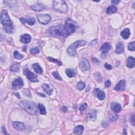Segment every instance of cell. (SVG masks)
Masks as SVG:
<instances>
[{
	"label": "cell",
	"mask_w": 135,
	"mask_h": 135,
	"mask_svg": "<svg viewBox=\"0 0 135 135\" xmlns=\"http://www.w3.org/2000/svg\"><path fill=\"white\" fill-rule=\"evenodd\" d=\"M1 23L3 26V29L7 33L11 34L13 32V24L7 12L3 10L1 14Z\"/></svg>",
	"instance_id": "1"
},
{
	"label": "cell",
	"mask_w": 135,
	"mask_h": 135,
	"mask_svg": "<svg viewBox=\"0 0 135 135\" xmlns=\"http://www.w3.org/2000/svg\"><path fill=\"white\" fill-rule=\"evenodd\" d=\"M19 106L30 115H36L38 114L37 106L32 101H21L19 102Z\"/></svg>",
	"instance_id": "2"
},
{
	"label": "cell",
	"mask_w": 135,
	"mask_h": 135,
	"mask_svg": "<svg viewBox=\"0 0 135 135\" xmlns=\"http://www.w3.org/2000/svg\"><path fill=\"white\" fill-rule=\"evenodd\" d=\"M87 44V42L84 40H79L75 42L71 45L69 46L67 50L68 54L72 56H75L76 55V50L78 47L84 46Z\"/></svg>",
	"instance_id": "3"
},
{
	"label": "cell",
	"mask_w": 135,
	"mask_h": 135,
	"mask_svg": "<svg viewBox=\"0 0 135 135\" xmlns=\"http://www.w3.org/2000/svg\"><path fill=\"white\" fill-rule=\"evenodd\" d=\"M49 33L53 36L65 38L68 36V34L64 29V26L58 25L51 28L49 30Z\"/></svg>",
	"instance_id": "4"
},
{
	"label": "cell",
	"mask_w": 135,
	"mask_h": 135,
	"mask_svg": "<svg viewBox=\"0 0 135 135\" xmlns=\"http://www.w3.org/2000/svg\"><path fill=\"white\" fill-rule=\"evenodd\" d=\"M78 27V24L70 19H68L66 21V23L64 25V29L66 30L68 36L71 35L75 32Z\"/></svg>",
	"instance_id": "5"
},
{
	"label": "cell",
	"mask_w": 135,
	"mask_h": 135,
	"mask_svg": "<svg viewBox=\"0 0 135 135\" xmlns=\"http://www.w3.org/2000/svg\"><path fill=\"white\" fill-rule=\"evenodd\" d=\"M53 7L54 9L61 12H67L68 7L66 3L61 0H55L53 2Z\"/></svg>",
	"instance_id": "6"
},
{
	"label": "cell",
	"mask_w": 135,
	"mask_h": 135,
	"mask_svg": "<svg viewBox=\"0 0 135 135\" xmlns=\"http://www.w3.org/2000/svg\"><path fill=\"white\" fill-rule=\"evenodd\" d=\"M23 73L30 81L33 82L38 81L37 76L36 75V74H34L32 73L31 71H30L28 68H25L24 69Z\"/></svg>",
	"instance_id": "7"
},
{
	"label": "cell",
	"mask_w": 135,
	"mask_h": 135,
	"mask_svg": "<svg viewBox=\"0 0 135 135\" xmlns=\"http://www.w3.org/2000/svg\"><path fill=\"white\" fill-rule=\"evenodd\" d=\"M24 85L23 81L21 78H17L12 82V87L13 90H18L21 88Z\"/></svg>",
	"instance_id": "8"
},
{
	"label": "cell",
	"mask_w": 135,
	"mask_h": 135,
	"mask_svg": "<svg viewBox=\"0 0 135 135\" xmlns=\"http://www.w3.org/2000/svg\"><path fill=\"white\" fill-rule=\"evenodd\" d=\"M39 22L42 24H47L51 21V17L49 14H40L38 16Z\"/></svg>",
	"instance_id": "9"
},
{
	"label": "cell",
	"mask_w": 135,
	"mask_h": 135,
	"mask_svg": "<svg viewBox=\"0 0 135 135\" xmlns=\"http://www.w3.org/2000/svg\"><path fill=\"white\" fill-rule=\"evenodd\" d=\"M90 63L89 61L86 58L82 59L79 64L80 69L82 71L88 70L90 69Z\"/></svg>",
	"instance_id": "10"
},
{
	"label": "cell",
	"mask_w": 135,
	"mask_h": 135,
	"mask_svg": "<svg viewBox=\"0 0 135 135\" xmlns=\"http://www.w3.org/2000/svg\"><path fill=\"white\" fill-rule=\"evenodd\" d=\"M97 111L95 109L90 110L87 115V119L88 120L95 121L97 119Z\"/></svg>",
	"instance_id": "11"
},
{
	"label": "cell",
	"mask_w": 135,
	"mask_h": 135,
	"mask_svg": "<svg viewBox=\"0 0 135 135\" xmlns=\"http://www.w3.org/2000/svg\"><path fill=\"white\" fill-rule=\"evenodd\" d=\"M20 42L23 43L27 44L31 41V37L28 34H24L22 35L20 37Z\"/></svg>",
	"instance_id": "12"
},
{
	"label": "cell",
	"mask_w": 135,
	"mask_h": 135,
	"mask_svg": "<svg viewBox=\"0 0 135 135\" xmlns=\"http://www.w3.org/2000/svg\"><path fill=\"white\" fill-rule=\"evenodd\" d=\"M126 82L124 80H121L119 81V83L116 85L115 88V90L117 91H122L125 89Z\"/></svg>",
	"instance_id": "13"
},
{
	"label": "cell",
	"mask_w": 135,
	"mask_h": 135,
	"mask_svg": "<svg viewBox=\"0 0 135 135\" xmlns=\"http://www.w3.org/2000/svg\"><path fill=\"white\" fill-rule=\"evenodd\" d=\"M20 21L23 24L27 23L29 25H33L36 23V20L32 17H29L27 19L24 18H21Z\"/></svg>",
	"instance_id": "14"
},
{
	"label": "cell",
	"mask_w": 135,
	"mask_h": 135,
	"mask_svg": "<svg viewBox=\"0 0 135 135\" xmlns=\"http://www.w3.org/2000/svg\"><path fill=\"white\" fill-rule=\"evenodd\" d=\"M94 92V93L96 94L97 98L99 100H104L106 97V94L103 91L100 90L98 88H96L95 89Z\"/></svg>",
	"instance_id": "15"
},
{
	"label": "cell",
	"mask_w": 135,
	"mask_h": 135,
	"mask_svg": "<svg viewBox=\"0 0 135 135\" xmlns=\"http://www.w3.org/2000/svg\"><path fill=\"white\" fill-rule=\"evenodd\" d=\"M115 52L117 54H121L124 52V44L121 42H119L116 45Z\"/></svg>",
	"instance_id": "16"
},
{
	"label": "cell",
	"mask_w": 135,
	"mask_h": 135,
	"mask_svg": "<svg viewBox=\"0 0 135 135\" xmlns=\"http://www.w3.org/2000/svg\"><path fill=\"white\" fill-rule=\"evenodd\" d=\"M111 48V45L109 43L106 42L102 45L101 47V51L103 53H107Z\"/></svg>",
	"instance_id": "17"
},
{
	"label": "cell",
	"mask_w": 135,
	"mask_h": 135,
	"mask_svg": "<svg viewBox=\"0 0 135 135\" xmlns=\"http://www.w3.org/2000/svg\"><path fill=\"white\" fill-rule=\"evenodd\" d=\"M13 127L17 130H22L25 128V126L23 123L19 121H14L12 123Z\"/></svg>",
	"instance_id": "18"
},
{
	"label": "cell",
	"mask_w": 135,
	"mask_h": 135,
	"mask_svg": "<svg viewBox=\"0 0 135 135\" xmlns=\"http://www.w3.org/2000/svg\"><path fill=\"white\" fill-rule=\"evenodd\" d=\"M42 88L45 92L48 95H51L53 92V88L49 84H43L42 85Z\"/></svg>",
	"instance_id": "19"
},
{
	"label": "cell",
	"mask_w": 135,
	"mask_h": 135,
	"mask_svg": "<svg viewBox=\"0 0 135 135\" xmlns=\"http://www.w3.org/2000/svg\"><path fill=\"white\" fill-rule=\"evenodd\" d=\"M111 108L113 111L116 113L119 112L121 110V107L120 104L116 102H113L111 103Z\"/></svg>",
	"instance_id": "20"
},
{
	"label": "cell",
	"mask_w": 135,
	"mask_h": 135,
	"mask_svg": "<svg viewBox=\"0 0 135 135\" xmlns=\"http://www.w3.org/2000/svg\"><path fill=\"white\" fill-rule=\"evenodd\" d=\"M121 36L124 39H127L130 36V32L129 29H125L120 33Z\"/></svg>",
	"instance_id": "21"
},
{
	"label": "cell",
	"mask_w": 135,
	"mask_h": 135,
	"mask_svg": "<svg viewBox=\"0 0 135 135\" xmlns=\"http://www.w3.org/2000/svg\"><path fill=\"white\" fill-rule=\"evenodd\" d=\"M84 128L83 126L78 125L73 130V133L76 135H81L83 133Z\"/></svg>",
	"instance_id": "22"
},
{
	"label": "cell",
	"mask_w": 135,
	"mask_h": 135,
	"mask_svg": "<svg viewBox=\"0 0 135 135\" xmlns=\"http://www.w3.org/2000/svg\"><path fill=\"white\" fill-rule=\"evenodd\" d=\"M45 6L42 4H36L34 5L31 6V8L34 11H40L45 8Z\"/></svg>",
	"instance_id": "23"
},
{
	"label": "cell",
	"mask_w": 135,
	"mask_h": 135,
	"mask_svg": "<svg viewBox=\"0 0 135 135\" xmlns=\"http://www.w3.org/2000/svg\"><path fill=\"white\" fill-rule=\"evenodd\" d=\"M135 66V60L133 57H129L127 59V66L129 68H133Z\"/></svg>",
	"instance_id": "24"
},
{
	"label": "cell",
	"mask_w": 135,
	"mask_h": 135,
	"mask_svg": "<svg viewBox=\"0 0 135 135\" xmlns=\"http://www.w3.org/2000/svg\"><path fill=\"white\" fill-rule=\"evenodd\" d=\"M33 69L34 71L39 74H41L43 72V70L38 63H34L32 64Z\"/></svg>",
	"instance_id": "25"
},
{
	"label": "cell",
	"mask_w": 135,
	"mask_h": 135,
	"mask_svg": "<svg viewBox=\"0 0 135 135\" xmlns=\"http://www.w3.org/2000/svg\"><path fill=\"white\" fill-rule=\"evenodd\" d=\"M117 11V8L115 5H111L109 6L106 11L107 14H113Z\"/></svg>",
	"instance_id": "26"
},
{
	"label": "cell",
	"mask_w": 135,
	"mask_h": 135,
	"mask_svg": "<svg viewBox=\"0 0 135 135\" xmlns=\"http://www.w3.org/2000/svg\"><path fill=\"white\" fill-rule=\"evenodd\" d=\"M66 73L69 78H73L75 76L76 73L75 71L71 69H67L66 70Z\"/></svg>",
	"instance_id": "27"
},
{
	"label": "cell",
	"mask_w": 135,
	"mask_h": 135,
	"mask_svg": "<svg viewBox=\"0 0 135 135\" xmlns=\"http://www.w3.org/2000/svg\"><path fill=\"white\" fill-rule=\"evenodd\" d=\"M38 107L39 108V110H40V114L41 115H45L46 114V109H45V108L44 106V105L41 103H39Z\"/></svg>",
	"instance_id": "28"
},
{
	"label": "cell",
	"mask_w": 135,
	"mask_h": 135,
	"mask_svg": "<svg viewBox=\"0 0 135 135\" xmlns=\"http://www.w3.org/2000/svg\"><path fill=\"white\" fill-rule=\"evenodd\" d=\"M20 64L19 63H16L11 68V71L13 72H18L20 71Z\"/></svg>",
	"instance_id": "29"
},
{
	"label": "cell",
	"mask_w": 135,
	"mask_h": 135,
	"mask_svg": "<svg viewBox=\"0 0 135 135\" xmlns=\"http://www.w3.org/2000/svg\"><path fill=\"white\" fill-rule=\"evenodd\" d=\"M94 77L95 79L98 82H101L102 81L103 78L99 72H96L94 74Z\"/></svg>",
	"instance_id": "30"
},
{
	"label": "cell",
	"mask_w": 135,
	"mask_h": 135,
	"mask_svg": "<svg viewBox=\"0 0 135 135\" xmlns=\"http://www.w3.org/2000/svg\"><path fill=\"white\" fill-rule=\"evenodd\" d=\"M13 56L14 58H15L17 60H21L22 59H23V55L21 54H20L19 53V52L17 51H15L14 53H13Z\"/></svg>",
	"instance_id": "31"
},
{
	"label": "cell",
	"mask_w": 135,
	"mask_h": 135,
	"mask_svg": "<svg viewBox=\"0 0 135 135\" xmlns=\"http://www.w3.org/2000/svg\"><path fill=\"white\" fill-rule=\"evenodd\" d=\"M47 60H48L49 61L57 63L58 66H61V65H62L61 62L60 61H59V60H58L57 59H54V58H51V57H48V58H47Z\"/></svg>",
	"instance_id": "32"
},
{
	"label": "cell",
	"mask_w": 135,
	"mask_h": 135,
	"mask_svg": "<svg viewBox=\"0 0 135 135\" xmlns=\"http://www.w3.org/2000/svg\"><path fill=\"white\" fill-rule=\"evenodd\" d=\"M85 84L84 83V82L82 81H80L78 82V83L77 84V88L79 89V90H82L84 89L85 88Z\"/></svg>",
	"instance_id": "33"
},
{
	"label": "cell",
	"mask_w": 135,
	"mask_h": 135,
	"mask_svg": "<svg viewBox=\"0 0 135 135\" xmlns=\"http://www.w3.org/2000/svg\"><path fill=\"white\" fill-rule=\"evenodd\" d=\"M118 116L117 115L115 114H111L110 115V117H109V119L112 122H115L116 121H117V120L118 119Z\"/></svg>",
	"instance_id": "34"
},
{
	"label": "cell",
	"mask_w": 135,
	"mask_h": 135,
	"mask_svg": "<svg viewBox=\"0 0 135 135\" xmlns=\"http://www.w3.org/2000/svg\"><path fill=\"white\" fill-rule=\"evenodd\" d=\"M52 75H53V76L54 77V78H55L57 80H62V78H61L59 73H58V71H54L52 72Z\"/></svg>",
	"instance_id": "35"
},
{
	"label": "cell",
	"mask_w": 135,
	"mask_h": 135,
	"mask_svg": "<svg viewBox=\"0 0 135 135\" xmlns=\"http://www.w3.org/2000/svg\"><path fill=\"white\" fill-rule=\"evenodd\" d=\"M128 49L130 51H134L135 49V42L133 41L131 43H130L128 45Z\"/></svg>",
	"instance_id": "36"
},
{
	"label": "cell",
	"mask_w": 135,
	"mask_h": 135,
	"mask_svg": "<svg viewBox=\"0 0 135 135\" xmlns=\"http://www.w3.org/2000/svg\"><path fill=\"white\" fill-rule=\"evenodd\" d=\"M39 52H40V51H39V49L38 47H33V48L30 49V52L33 54H38L39 53Z\"/></svg>",
	"instance_id": "37"
},
{
	"label": "cell",
	"mask_w": 135,
	"mask_h": 135,
	"mask_svg": "<svg viewBox=\"0 0 135 135\" xmlns=\"http://www.w3.org/2000/svg\"><path fill=\"white\" fill-rule=\"evenodd\" d=\"M87 108V104L86 103L82 104V105L80 107L79 110L81 114H82V112H83Z\"/></svg>",
	"instance_id": "38"
},
{
	"label": "cell",
	"mask_w": 135,
	"mask_h": 135,
	"mask_svg": "<svg viewBox=\"0 0 135 135\" xmlns=\"http://www.w3.org/2000/svg\"><path fill=\"white\" fill-rule=\"evenodd\" d=\"M22 92L23 94L26 95V96H28V97L31 96V93H30V91L28 89H24L22 91Z\"/></svg>",
	"instance_id": "39"
},
{
	"label": "cell",
	"mask_w": 135,
	"mask_h": 135,
	"mask_svg": "<svg viewBox=\"0 0 135 135\" xmlns=\"http://www.w3.org/2000/svg\"><path fill=\"white\" fill-rule=\"evenodd\" d=\"M105 87H106V88H109V87H110L111 86V82L110 80H107L105 82Z\"/></svg>",
	"instance_id": "40"
},
{
	"label": "cell",
	"mask_w": 135,
	"mask_h": 135,
	"mask_svg": "<svg viewBox=\"0 0 135 135\" xmlns=\"http://www.w3.org/2000/svg\"><path fill=\"white\" fill-rule=\"evenodd\" d=\"M104 67H105V68L107 69H109V70H111L112 69V67L111 66V65L109 64L108 63H106L105 64H104Z\"/></svg>",
	"instance_id": "41"
},
{
	"label": "cell",
	"mask_w": 135,
	"mask_h": 135,
	"mask_svg": "<svg viewBox=\"0 0 135 135\" xmlns=\"http://www.w3.org/2000/svg\"><path fill=\"white\" fill-rule=\"evenodd\" d=\"M135 116L134 115H133L132 117H131V119H130V120H131V123H132V124L134 125V126H135Z\"/></svg>",
	"instance_id": "42"
},
{
	"label": "cell",
	"mask_w": 135,
	"mask_h": 135,
	"mask_svg": "<svg viewBox=\"0 0 135 135\" xmlns=\"http://www.w3.org/2000/svg\"><path fill=\"white\" fill-rule=\"evenodd\" d=\"M2 130L3 131V133H4V134L8 135V134L6 132V129H5V127H4V126H2Z\"/></svg>",
	"instance_id": "43"
},
{
	"label": "cell",
	"mask_w": 135,
	"mask_h": 135,
	"mask_svg": "<svg viewBox=\"0 0 135 135\" xmlns=\"http://www.w3.org/2000/svg\"><path fill=\"white\" fill-rule=\"evenodd\" d=\"M119 1H118V0H113V1H111V3L114 4H118L119 3Z\"/></svg>",
	"instance_id": "44"
},
{
	"label": "cell",
	"mask_w": 135,
	"mask_h": 135,
	"mask_svg": "<svg viewBox=\"0 0 135 135\" xmlns=\"http://www.w3.org/2000/svg\"><path fill=\"white\" fill-rule=\"evenodd\" d=\"M92 61L95 63H99V61L96 59V58H92Z\"/></svg>",
	"instance_id": "45"
},
{
	"label": "cell",
	"mask_w": 135,
	"mask_h": 135,
	"mask_svg": "<svg viewBox=\"0 0 135 135\" xmlns=\"http://www.w3.org/2000/svg\"><path fill=\"white\" fill-rule=\"evenodd\" d=\"M61 110H62V111H63V112H66L67 110H68V108H67V107L64 106V107H63L61 108Z\"/></svg>",
	"instance_id": "46"
},
{
	"label": "cell",
	"mask_w": 135,
	"mask_h": 135,
	"mask_svg": "<svg viewBox=\"0 0 135 135\" xmlns=\"http://www.w3.org/2000/svg\"><path fill=\"white\" fill-rule=\"evenodd\" d=\"M15 94L16 95V96H17V97H18V98H20V95H19V93L18 92H15Z\"/></svg>",
	"instance_id": "47"
}]
</instances>
